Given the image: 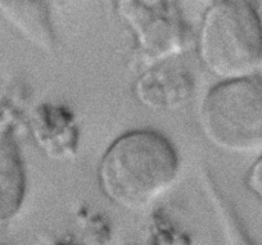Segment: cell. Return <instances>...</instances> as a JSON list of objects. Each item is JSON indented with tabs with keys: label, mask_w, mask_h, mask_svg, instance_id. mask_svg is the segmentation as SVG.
Wrapping results in <instances>:
<instances>
[{
	"label": "cell",
	"mask_w": 262,
	"mask_h": 245,
	"mask_svg": "<svg viewBox=\"0 0 262 245\" xmlns=\"http://www.w3.org/2000/svg\"><path fill=\"white\" fill-rule=\"evenodd\" d=\"M0 14L37 48L47 52L53 49L54 35L42 2H0Z\"/></svg>",
	"instance_id": "7"
},
{
	"label": "cell",
	"mask_w": 262,
	"mask_h": 245,
	"mask_svg": "<svg viewBox=\"0 0 262 245\" xmlns=\"http://www.w3.org/2000/svg\"><path fill=\"white\" fill-rule=\"evenodd\" d=\"M26 195V172L13 140L0 139V226L21 209Z\"/></svg>",
	"instance_id": "6"
},
{
	"label": "cell",
	"mask_w": 262,
	"mask_h": 245,
	"mask_svg": "<svg viewBox=\"0 0 262 245\" xmlns=\"http://www.w3.org/2000/svg\"><path fill=\"white\" fill-rule=\"evenodd\" d=\"M179 172V157L167 138L150 130L130 131L116 139L99 162L104 195L126 209L149 206L166 193Z\"/></svg>",
	"instance_id": "1"
},
{
	"label": "cell",
	"mask_w": 262,
	"mask_h": 245,
	"mask_svg": "<svg viewBox=\"0 0 262 245\" xmlns=\"http://www.w3.org/2000/svg\"><path fill=\"white\" fill-rule=\"evenodd\" d=\"M120 16L137 35L143 57L165 59L184 47V22L175 4L168 2H118Z\"/></svg>",
	"instance_id": "4"
},
{
	"label": "cell",
	"mask_w": 262,
	"mask_h": 245,
	"mask_svg": "<svg viewBox=\"0 0 262 245\" xmlns=\"http://www.w3.org/2000/svg\"><path fill=\"white\" fill-rule=\"evenodd\" d=\"M32 123L37 144L48 154L55 157L71 154L72 145L77 140V131L67 110L44 105L36 112Z\"/></svg>",
	"instance_id": "8"
},
{
	"label": "cell",
	"mask_w": 262,
	"mask_h": 245,
	"mask_svg": "<svg viewBox=\"0 0 262 245\" xmlns=\"http://www.w3.org/2000/svg\"><path fill=\"white\" fill-rule=\"evenodd\" d=\"M194 82L180 65H158L138 80V99L152 109H175L190 98Z\"/></svg>",
	"instance_id": "5"
},
{
	"label": "cell",
	"mask_w": 262,
	"mask_h": 245,
	"mask_svg": "<svg viewBox=\"0 0 262 245\" xmlns=\"http://www.w3.org/2000/svg\"><path fill=\"white\" fill-rule=\"evenodd\" d=\"M200 122L205 138L228 153L262 149V78L223 81L203 99Z\"/></svg>",
	"instance_id": "3"
},
{
	"label": "cell",
	"mask_w": 262,
	"mask_h": 245,
	"mask_svg": "<svg viewBox=\"0 0 262 245\" xmlns=\"http://www.w3.org/2000/svg\"><path fill=\"white\" fill-rule=\"evenodd\" d=\"M62 245H66V244H62Z\"/></svg>",
	"instance_id": "10"
},
{
	"label": "cell",
	"mask_w": 262,
	"mask_h": 245,
	"mask_svg": "<svg viewBox=\"0 0 262 245\" xmlns=\"http://www.w3.org/2000/svg\"><path fill=\"white\" fill-rule=\"evenodd\" d=\"M198 55L203 67L221 82L252 77L262 64V21L253 4L213 3L201 24Z\"/></svg>",
	"instance_id": "2"
},
{
	"label": "cell",
	"mask_w": 262,
	"mask_h": 245,
	"mask_svg": "<svg viewBox=\"0 0 262 245\" xmlns=\"http://www.w3.org/2000/svg\"><path fill=\"white\" fill-rule=\"evenodd\" d=\"M246 183L254 196L262 202V155L254 162L251 170L248 171Z\"/></svg>",
	"instance_id": "9"
}]
</instances>
